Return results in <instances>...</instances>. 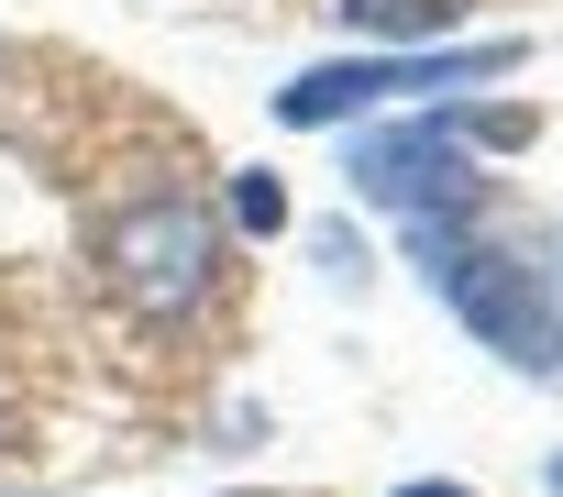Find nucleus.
I'll use <instances>...</instances> for the list:
<instances>
[{"label":"nucleus","instance_id":"nucleus-1","mask_svg":"<svg viewBox=\"0 0 563 497\" xmlns=\"http://www.w3.org/2000/svg\"><path fill=\"white\" fill-rule=\"evenodd\" d=\"M420 255H431V288L453 299V321L475 343H497L530 376L563 365V299H552V277H530L519 255H497V243H464V221H420Z\"/></svg>","mask_w":563,"mask_h":497},{"label":"nucleus","instance_id":"nucleus-2","mask_svg":"<svg viewBox=\"0 0 563 497\" xmlns=\"http://www.w3.org/2000/svg\"><path fill=\"white\" fill-rule=\"evenodd\" d=\"M464 133L475 144H519V122H409L387 144L354 155V188L387 199V210H420V221H475V166H464Z\"/></svg>","mask_w":563,"mask_h":497},{"label":"nucleus","instance_id":"nucleus-3","mask_svg":"<svg viewBox=\"0 0 563 497\" xmlns=\"http://www.w3.org/2000/svg\"><path fill=\"white\" fill-rule=\"evenodd\" d=\"M100 266H111V288L133 310H188L210 288V266H221V243H210V221L188 199H144V210H122L100 232Z\"/></svg>","mask_w":563,"mask_h":497},{"label":"nucleus","instance_id":"nucleus-4","mask_svg":"<svg viewBox=\"0 0 563 497\" xmlns=\"http://www.w3.org/2000/svg\"><path fill=\"white\" fill-rule=\"evenodd\" d=\"M519 45H464V56H409V67H321V78H299L288 111L299 133H321V122H343V111H365V100H398V89H464V78H497Z\"/></svg>","mask_w":563,"mask_h":497},{"label":"nucleus","instance_id":"nucleus-5","mask_svg":"<svg viewBox=\"0 0 563 497\" xmlns=\"http://www.w3.org/2000/svg\"><path fill=\"white\" fill-rule=\"evenodd\" d=\"M343 23L354 34H387V45H431L464 23V0H343Z\"/></svg>","mask_w":563,"mask_h":497},{"label":"nucleus","instance_id":"nucleus-6","mask_svg":"<svg viewBox=\"0 0 563 497\" xmlns=\"http://www.w3.org/2000/svg\"><path fill=\"white\" fill-rule=\"evenodd\" d=\"M232 210H243L254 232H276V221H288V188H276V177H243V188H232Z\"/></svg>","mask_w":563,"mask_h":497},{"label":"nucleus","instance_id":"nucleus-7","mask_svg":"<svg viewBox=\"0 0 563 497\" xmlns=\"http://www.w3.org/2000/svg\"><path fill=\"white\" fill-rule=\"evenodd\" d=\"M398 497H464V486H431V475H420V486H398Z\"/></svg>","mask_w":563,"mask_h":497},{"label":"nucleus","instance_id":"nucleus-8","mask_svg":"<svg viewBox=\"0 0 563 497\" xmlns=\"http://www.w3.org/2000/svg\"><path fill=\"white\" fill-rule=\"evenodd\" d=\"M552 497H563V453H552Z\"/></svg>","mask_w":563,"mask_h":497},{"label":"nucleus","instance_id":"nucleus-9","mask_svg":"<svg viewBox=\"0 0 563 497\" xmlns=\"http://www.w3.org/2000/svg\"><path fill=\"white\" fill-rule=\"evenodd\" d=\"M552 255H563V243H552Z\"/></svg>","mask_w":563,"mask_h":497}]
</instances>
